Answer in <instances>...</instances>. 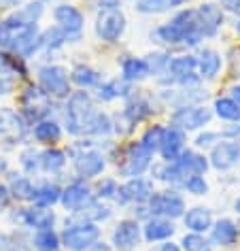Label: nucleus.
<instances>
[{
	"label": "nucleus",
	"instance_id": "f257e3e1",
	"mask_svg": "<svg viewBox=\"0 0 240 251\" xmlns=\"http://www.w3.org/2000/svg\"><path fill=\"white\" fill-rule=\"evenodd\" d=\"M96 113L87 92H77L68 98L66 106V130L71 134H85L92 115Z\"/></svg>",
	"mask_w": 240,
	"mask_h": 251
},
{
	"label": "nucleus",
	"instance_id": "f03ea898",
	"mask_svg": "<svg viewBox=\"0 0 240 251\" xmlns=\"http://www.w3.org/2000/svg\"><path fill=\"white\" fill-rule=\"evenodd\" d=\"M100 236V228L94 222H79L71 224L62 234V243L72 251H85L90 245H94Z\"/></svg>",
	"mask_w": 240,
	"mask_h": 251
},
{
	"label": "nucleus",
	"instance_id": "7ed1b4c3",
	"mask_svg": "<svg viewBox=\"0 0 240 251\" xmlns=\"http://www.w3.org/2000/svg\"><path fill=\"white\" fill-rule=\"evenodd\" d=\"M125 30V15L117 7H102L96 20V34L102 41H117Z\"/></svg>",
	"mask_w": 240,
	"mask_h": 251
},
{
	"label": "nucleus",
	"instance_id": "20e7f679",
	"mask_svg": "<svg viewBox=\"0 0 240 251\" xmlns=\"http://www.w3.org/2000/svg\"><path fill=\"white\" fill-rule=\"evenodd\" d=\"M39 81L41 87L45 90L47 96L53 98H66L71 94L68 87V73L64 66H43L39 71Z\"/></svg>",
	"mask_w": 240,
	"mask_h": 251
},
{
	"label": "nucleus",
	"instance_id": "39448f33",
	"mask_svg": "<svg viewBox=\"0 0 240 251\" xmlns=\"http://www.w3.org/2000/svg\"><path fill=\"white\" fill-rule=\"evenodd\" d=\"M149 211L160 217H181L185 211V200H183L176 192H153L147 200Z\"/></svg>",
	"mask_w": 240,
	"mask_h": 251
},
{
	"label": "nucleus",
	"instance_id": "423d86ee",
	"mask_svg": "<svg viewBox=\"0 0 240 251\" xmlns=\"http://www.w3.org/2000/svg\"><path fill=\"white\" fill-rule=\"evenodd\" d=\"M153 194V185L147 179L141 177H132L128 183H123L121 187H117V202L119 204H130V202H147Z\"/></svg>",
	"mask_w": 240,
	"mask_h": 251
},
{
	"label": "nucleus",
	"instance_id": "0eeeda50",
	"mask_svg": "<svg viewBox=\"0 0 240 251\" xmlns=\"http://www.w3.org/2000/svg\"><path fill=\"white\" fill-rule=\"evenodd\" d=\"M151 164V151L144 149L143 143H132L125 151V160L121 166V175L125 177H138L149 168Z\"/></svg>",
	"mask_w": 240,
	"mask_h": 251
},
{
	"label": "nucleus",
	"instance_id": "6e6552de",
	"mask_svg": "<svg viewBox=\"0 0 240 251\" xmlns=\"http://www.w3.org/2000/svg\"><path fill=\"white\" fill-rule=\"evenodd\" d=\"M211 111L206 106H181L172 115V124L183 130H198L211 122Z\"/></svg>",
	"mask_w": 240,
	"mask_h": 251
},
{
	"label": "nucleus",
	"instance_id": "1a4fd4ad",
	"mask_svg": "<svg viewBox=\"0 0 240 251\" xmlns=\"http://www.w3.org/2000/svg\"><path fill=\"white\" fill-rule=\"evenodd\" d=\"M195 17H198V30L202 32V36H215L223 24V11L213 2L200 4L195 11Z\"/></svg>",
	"mask_w": 240,
	"mask_h": 251
},
{
	"label": "nucleus",
	"instance_id": "9d476101",
	"mask_svg": "<svg viewBox=\"0 0 240 251\" xmlns=\"http://www.w3.org/2000/svg\"><path fill=\"white\" fill-rule=\"evenodd\" d=\"M240 162V143L238 141H223L213 147L211 164L217 171H230Z\"/></svg>",
	"mask_w": 240,
	"mask_h": 251
},
{
	"label": "nucleus",
	"instance_id": "9b49d317",
	"mask_svg": "<svg viewBox=\"0 0 240 251\" xmlns=\"http://www.w3.org/2000/svg\"><path fill=\"white\" fill-rule=\"evenodd\" d=\"M141 241V226L134 219H123L113 230V245L119 251H132Z\"/></svg>",
	"mask_w": 240,
	"mask_h": 251
},
{
	"label": "nucleus",
	"instance_id": "f8f14e48",
	"mask_svg": "<svg viewBox=\"0 0 240 251\" xmlns=\"http://www.w3.org/2000/svg\"><path fill=\"white\" fill-rule=\"evenodd\" d=\"M53 17L58 22V28H62L66 32V36H79L81 28H83V15H81L79 9L71 7V4H60L58 9L53 11Z\"/></svg>",
	"mask_w": 240,
	"mask_h": 251
},
{
	"label": "nucleus",
	"instance_id": "ddd939ff",
	"mask_svg": "<svg viewBox=\"0 0 240 251\" xmlns=\"http://www.w3.org/2000/svg\"><path fill=\"white\" fill-rule=\"evenodd\" d=\"M60 200H62V204H64L66 211L74 213V211L83 209V206L92 200V190L87 183H83V181H74V183H71L64 192H62Z\"/></svg>",
	"mask_w": 240,
	"mask_h": 251
},
{
	"label": "nucleus",
	"instance_id": "4468645a",
	"mask_svg": "<svg viewBox=\"0 0 240 251\" xmlns=\"http://www.w3.org/2000/svg\"><path fill=\"white\" fill-rule=\"evenodd\" d=\"M195 68H198V60H195L193 55H181V58L168 60L166 71L172 75V79L181 81L183 85H193V83H198V79L193 77Z\"/></svg>",
	"mask_w": 240,
	"mask_h": 251
},
{
	"label": "nucleus",
	"instance_id": "2eb2a0df",
	"mask_svg": "<svg viewBox=\"0 0 240 251\" xmlns=\"http://www.w3.org/2000/svg\"><path fill=\"white\" fill-rule=\"evenodd\" d=\"M74 168L81 177H96L104 171V155L96 149H87L74 155Z\"/></svg>",
	"mask_w": 240,
	"mask_h": 251
},
{
	"label": "nucleus",
	"instance_id": "dca6fc26",
	"mask_svg": "<svg viewBox=\"0 0 240 251\" xmlns=\"http://www.w3.org/2000/svg\"><path fill=\"white\" fill-rule=\"evenodd\" d=\"M183 145H185V134H183L181 128H176V126H174V128L164 130L162 145H160V151H162V155H164V160L174 162V160L181 155Z\"/></svg>",
	"mask_w": 240,
	"mask_h": 251
},
{
	"label": "nucleus",
	"instance_id": "f3484780",
	"mask_svg": "<svg viewBox=\"0 0 240 251\" xmlns=\"http://www.w3.org/2000/svg\"><path fill=\"white\" fill-rule=\"evenodd\" d=\"M22 222L28 228L51 230L55 215H53V211H47V206H36V209H26L22 213Z\"/></svg>",
	"mask_w": 240,
	"mask_h": 251
},
{
	"label": "nucleus",
	"instance_id": "a211bd4d",
	"mask_svg": "<svg viewBox=\"0 0 240 251\" xmlns=\"http://www.w3.org/2000/svg\"><path fill=\"white\" fill-rule=\"evenodd\" d=\"M174 164L181 168V173L185 177H192V175H204L208 168V162L204 155L195 153V151H181V155L174 160Z\"/></svg>",
	"mask_w": 240,
	"mask_h": 251
},
{
	"label": "nucleus",
	"instance_id": "6ab92c4d",
	"mask_svg": "<svg viewBox=\"0 0 240 251\" xmlns=\"http://www.w3.org/2000/svg\"><path fill=\"white\" fill-rule=\"evenodd\" d=\"M183 222H185L189 230L200 234V232H206L213 226V213H211V209H206V206H193L192 211L185 213Z\"/></svg>",
	"mask_w": 240,
	"mask_h": 251
},
{
	"label": "nucleus",
	"instance_id": "aec40b11",
	"mask_svg": "<svg viewBox=\"0 0 240 251\" xmlns=\"http://www.w3.org/2000/svg\"><path fill=\"white\" fill-rule=\"evenodd\" d=\"M144 238L147 241H164V238H168V236H172L174 234V226L170 224V219L166 217H153V219H149L147 224H144Z\"/></svg>",
	"mask_w": 240,
	"mask_h": 251
},
{
	"label": "nucleus",
	"instance_id": "412c9836",
	"mask_svg": "<svg viewBox=\"0 0 240 251\" xmlns=\"http://www.w3.org/2000/svg\"><path fill=\"white\" fill-rule=\"evenodd\" d=\"M238 238V228L232 219H219L213 226V243L221 245V247H230Z\"/></svg>",
	"mask_w": 240,
	"mask_h": 251
},
{
	"label": "nucleus",
	"instance_id": "4be33fe9",
	"mask_svg": "<svg viewBox=\"0 0 240 251\" xmlns=\"http://www.w3.org/2000/svg\"><path fill=\"white\" fill-rule=\"evenodd\" d=\"M198 60V68H200V75L204 79H213L215 75L221 71V55L215 51V49H204V51L200 53Z\"/></svg>",
	"mask_w": 240,
	"mask_h": 251
},
{
	"label": "nucleus",
	"instance_id": "5701e85b",
	"mask_svg": "<svg viewBox=\"0 0 240 251\" xmlns=\"http://www.w3.org/2000/svg\"><path fill=\"white\" fill-rule=\"evenodd\" d=\"M60 196H62V192L55 183H43L32 190V198L30 200H32L36 206H51L58 202Z\"/></svg>",
	"mask_w": 240,
	"mask_h": 251
},
{
	"label": "nucleus",
	"instance_id": "b1692460",
	"mask_svg": "<svg viewBox=\"0 0 240 251\" xmlns=\"http://www.w3.org/2000/svg\"><path fill=\"white\" fill-rule=\"evenodd\" d=\"M121 71H123V79L125 81H141L144 77H149V73H151L147 60H141V58H128V60H123Z\"/></svg>",
	"mask_w": 240,
	"mask_h": 251
},
{
	"label": "nucleus",
	"instance_id": "393cba45",
	"mask_svg": "<svg viewBox=\"0 0 240 251\" xmlns=\"http://www.w3.org/2000/svg\"><path fill=\"white\" fill-rule=\"evenodd\" d=\"M62 136L60 124L53 122V119H43V122L36 124L34 128V139L41 143H55Z\"/></svg>",
	"mask_w": 240,
	"mask_h": 251
},
{
	"label": "nucleus",
	"instance_id": "a878e982",
	"mask_svg": "<svg viewBox=\"0 0 240 251\" xmlns=\"http://www.w3.org/2000/svg\"><path fill=\"white\" fill-rule=\"evenodd\" d=\"M66 164V155L58 149H47L41 153V171L45 173H60Z\"/></svg>",
	"mask_w": 240,
	"mask_h": 251
},
{
	"label": "nucleus",
	"instance_id": "bb28decb",
	"mask_svg": "<svg viewBox=\"0 0 240 251\" xmlns=\"http://www.w3.org/2000/svg\"><path fill=\"white\" fill-rule=\"evenodd\" d=\"M215 113H217V117L225 119V122H236V124L240 122V106L232 98L215 100Z\"/></svg>",
	"mask_w": 240,
	"mask_h": 251
},
{
	"label": "nucleus",
	"instance_id": "cd10ccee",
	"mask_svg": "<svg viewBox=\"0 0 240 251\" xmlns=\"http://www.w3.org/2000/svg\"><path fill=\"white\" fill-rule=\"evenodd\" d=\"M32 243L36 251H60V236L53 230H39Z\"/></svg>",
	"mask_w": 240,
	"mask_h": 251
},
{
	"label": "nucleus",
	"instance_id": "c85d7f7f",
	"mask_svg": "<svg viewBox=\"0 0 240 251\" xmlns=\"http://www.w3.org/2000/svg\"><path fill=\"white\" fill-rule=\"evenodd\" d=\"M130 92L128 83H123V81H106L98 87V98L100 100H113V98H119V96H125V94Z\"/></svg>",
	"mask_w": 240,
	"mask_h": 251
},
{
	"label": "nucleus",
	"instance_id": "c756f323",
	"mask_svg": "<svg viewBox=\"0 0 240 251\" xmlns=\"http://www.w3.org/2000/svg\"><path fill=\"white\" fill-rule=\"evenodd\" d=\"M111 130H113L111 117L106 115V113H102V111H96L92 115V119H90V126H87V132L85 134H98V136H102V134H109Z\"/></svg>",
	"mask_w": 240,
	"mask_h": 251
},
{
	"label": "nucleus",
	"instance_id": "7c9ffc66",
	"mask_svg": "<svg viewBox=\"0 0 240 251\" xmlns=\"http://www.w3.org/2000/svg\"><path fill=\"white\" fill-rule=\"evenodd\" d=\"M72 81L81 87H94L100 83V75L90 66H77L72 71Z\"/></svg>",
	"mask_w": 240,
	"mask_h": 251
},
{
	"label": "nucleus",
	"instance_id": "2f4dec72",
	"mask_svg": "<svg viewBox=\"0 0 240 251\" xmlns=\"http://www.w3.org/2000/svg\"><path fill=\"white\" fill-rule=\"evenodd\" d=\"M32 190H34V185L30 183V179L26 177H11V194L17 198H22V200H30L32 198Z\"/></svg>",
	"mask_w": 240,
	"mask_h": 251
},
{
	"label": "nucleus",
	"instance_id": "473e14b6",
	"mask_svg": "<svg viewBox=\"0 0 240 251\" xmlns=\"http://www.w3.org/2000/svg\"><path fill=\"white\" fill-rule=\"evenodd\" d=\"M20 160H22L24 171H26L28 175H36V173L41 171V153L34 151L32 147H30V149H24L22 155H20Z\"/></svg>",
	"mask_w": 240,
	"mask_h": 251
},
{
	"label": "nucleus",
	"instance_id": "72a5a7b5",
	"mask_svg": "<svg viewBox=\"0 0 240 251\" xmlns=\"http://www.w3.org/2000/svg\"><path fill=\"white\" fill-rule=\"evenodd\" d=\"M183 249L185 251H213V245L206 241L202 234L193 232V234L183 236Z\"/></svg>",
	"mask_w": 240,
	"mask_h": 251
},
{
	"label": "nucleus",
	"instance_id": "f704fd0d",
	"mask_svg": "<svg viewBox=\"0 0 240 251\" xmlns=\"http://www.w3.org/2000/svg\"><path fill=\"white\" fill-rule=\"evenodd\" d=\"M168 9H172L170 0H138L136 2V11L141 13H164Z\"/></svg>",
	"mask_w": 240,
	"mask_h": 251
},
{
	"label": "nucleus",
	"instance_id": "c9c22d12",
	"mask_svg": "<svg viewBox=\"0 0 240 251\" xmlns=\"http://www.w3.org/2000/svg\"><path fill=\"white\" fill-rule=\"evenodd\" d=\"M162 136H164V128H160V126H153V128H149L147 132H144L141 143L144 145V149H149V151L153 153L162 145Z\"/></svg>",
	"mask_w": 240,
	"mask_h": 251
},
{
	"label": "nucleus",
	"instance_id": "e433bc0d",
	"mask_svg": "<svg viewBox=\"0 0 240 251\" xmlns=\"http://www.w3.org/2000/svg\"><path fill=\"white\" fill-rule=\"evenodd\" d=\"M183 185H185V190L189 194H195V196H202V194L208 192V183L204 181L202 175H192V177H187Z\"/></svg>",
	"mask_w": 240,
	"mask_h": 251
},
{
	"label": "nucleus",
	"instance_id": "4c0bfd02",
	"mask_svg": "<svg viewBox=\"0 0 240 251\" xmlns=\"http://www.w3.org/2000/svg\"><path fill=\"white\" fill-rule=\"evenodd\" d=\"M20 122L17 115L13 111H7V109H0V136L9 134L11 130H15V124Z\"/></svg>",
	"mask_w": 240,
	"mask_h": 251
},
{
	"label": "nucleus",
	"instance_id": "58836bf2",
	"mask_svg": "<svg viewBox=\"0 0 240 251\" xmlns=\"http://www.w3.org/2000/svg\"><path fill=\"white\" fill-rule=\"evenodd\" d=\"M117 194V183L113 179H104L102 183L98 185V196L100 198H113Z\"/></svg>",
	"mask_w": 240,
	"mask_h": 251
},
{
	"label": "nucleus",
	"instance_id": "ea45409f",
	"mask_svg": "<svg viewBox=\"0 0 240 251\" xmlns=\"http://www.w3.org/2000/svg\"><path fill=\"white\" fill-rule=\"evenodd\" d=\"M2 251H30L28 249V245H24V243H20V241H11V238H7V236H2Z\"/></svg>",
	"mask_w": 240,
	"mask_h": 251
},
{
	"label": "nucleus",
	"instance_id": "a19ab883",
	"mask_svg": "<svg viewBox=\"0 0 240 251\" xmlns=\"http://www.w3.org/2000/svg\"><path fill=\"white\" fill-rule=\"evenodd\" d=\"M217 139H219V132H204V134H200L198 139H195V145L198 147H208V145H213Z\"/></svg>",
	"mask_w": 240,
	"mask_h": 251
},
{
	"label": "nucleus",
	"instance_id": "79ce46f5",
	"mask_svg": "<svg viewBox=\"0 0 240 251\" xmlns=\"http://www.w3.org/2000/svg\"><path fill=\"white\" fill-rule=\"evenodd\" d=\"M9 198H11V192H9V187L0 185V209H4V206L9 204Z\"/></svg>",
	"mask_w": 240,
	"mask_h": 251
},
{
	"label": "nucleus",
	"instance_id": "37998d69",
	"mask_svg": "<svg viewBox=\"0 0 240 251\" xmlns=\"http://www.w3.org/2000/svg\"><path fill=\"white\" fill-rule=\"evenodd\" d=\"M221 4L227 9V11H234V13H238L240 11V0H219Z\"/></svg>",
	"mask_w": 240,
	"mask_h": 251
},
{
	"label": "nucleus",
	"instance_id": "c03bdc74",
	"mask_svg": "<svg viewBox=\"0 0 240 251\" xmlns=\"http://www.w3.org/2000/svg\"><path fill=\"white\" fill-rule=\"evenodd\" d=\"M11 87H13V81L7 79V77H0V96H2V94H7V92H11Z\"/></svg>",
	"mask_w": 240,
	"mask_h": 251
},
{
	"label": "nucleus",
	"instance_id": "a18cd8bd",
	"mask_svg": "<svg viewBox=\"0 0 240 251\" xmlns=\"http://www.w3.org/2000/svg\"><path fill=\"white\" fill-rule=\"evenodd\" d=\"M85 251H109L106 249V245L104 243H94V245H90Z\"/></svg>",
	"mask_w": 240,
	"mask_h": 251
},
{
	"label": "nucleus",
	"instance_id": "49530a36",
	"mask_svg": "<svg viewBox=\"0 0 240 251\" xmlns=\"http://www.w3.org/2000/svg\"><path fill=\"white\" fill-rule=\"evenodd\" d=\"M232 100H234V102H236V104L240 106V85L232 87Z\"/></svg>",
	"mask_w": 240,
	"mask_h": 251
},
{
	"label": "nucleus",
	"instance_id": "de8ad7c7",
	"mask_svg": "<svg viewBox=\"0 0 240 251\" xmlns=\"http://www.w3.org/2000/svg\"><path fill=\"white\" fill-rule=\"evenodd\" d=\"M155 251H179V247L172 245V243H166V245H162V247H157Z\"/></svg>",
	"mask_w": 240,
	"mask_h": 251
},
{
	"label": "nucleus",
	"instance_id": "09e8293b",
	"mask_svg": "<svg viewBox=\"0 0 240 251\" xmlns=\"http://www.w3.org/2000/svg\"><path fill=\"white\" fill-rule=\"evenodd\" d=\"M0 4H4V7H20L22 0H0Z\"/></svg>",
	"mask_w": 240,
	"mask_h": 251
},
{
	"label": "nucleus",
	"instance_id": "8fccbe9b",
	"mask_svg": "<svg viewBox=\"0 0 240 251\" xmlns=\"http://www.w3.org/2000/svg\"><path fill=\"white\" fill-rule=\"evenodd\" d=\"M187 0H170V4H172V7H179V4H185Z\"/></svg>",
	"mask_w": 240,
	"mask_h": 251
},
{
	"label": "nucleus",
	"instance_id": "3c124183",
	"mask_svg": "<svg viewBox=\"0 0 240 251\" xmlns=\"http://www.w3.org/2000/svg\"><path fill=\"white\" fill-rule=\"evenodd\" d=\"M7 171V162H4V158H0V173Z\"/></svg>",
	"mask_w": 240,
	"mask_h": 251
},
{
	"label": "nucleus",
	"instance_id": "603ef678",
	"mask_svg": "<svg viewBox=\"0 0 240 251\" xmlns=\"http://www.w3.org/2000/svg\"><path fill=\"white\" fill-rule=\"evenodd\" d=\"M234 209H236V213H238V215H240V198L236 200V202H234Z\"/></svg>",
	"mask_w": 240,
	"mask_h": 251
},
{
	"label": "nucleus",
	"instance_id": "864d4df0",
	"mask_svg": "<svg viewBox=\"0 0 240 251\" xmlns=\"http://www.w3.org/2000/svg\"><path fill=\"white\" fill-rule=\"evenodd\" d=\"M236 32H238V36H240V20H238V24H236Z\"/></svg>",
	"mask_w": 240,
	"mask_h": 251
},
{
	"label": "nucleus",
	"instance_id": "5fc2aeb1",
	"mask_svg": "<svg viewBox=\"0 0 240 251\" xmlns=\"http://www.w3.org/2000/svg\"><path fill=\"white\" fill-rule=\"evenodd\" d=\"M238 232H240V230H238Z\"/></svg>",
	"mask_w": 240,
	"mask_h": 251
}]
</instances>
